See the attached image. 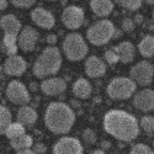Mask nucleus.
Segmentation results:
<instances>
[{"instance_id": "f257e3e1", "label": "nucleus", "mask_w": 154, "mask_h": 154, "mask_svg": "<svg viewBox=\"0 0 154 154\" xmlns=\"http://www.w3.org/2000/svg\"><path fill=\"white\" fill-rule=\"evenodd\" d=\"M104 130L121 142H132L139 134V122L130 112L123 110H110L105 113Z\"/></svg>"}, {"instance_id": "f03ea898", "label": "nucleus", "mask_w": 154, "mask_h": 154, "mask_svg": "<svg viewBox=\"0 0 154 154\" xmlns=\"http://www.w3.org/2000/svg\"><path fill=\"white\" fill-rule=\"evenodd\" d=\"M75 123V113L64 102H51L45 111V125L54 134H67Z\"/></svg>"}, {"instance_id": "7ed1b4c3", "label": "nucleus", "mask_w": 154, "mask_h": 154, "mask_svg": "<svg viewBox=\"0 0 154 154\" xmlns=\"http://www.w3.org/2000/svg\"><path fill=\"white\" fill-rule=\"evenodd\" d=\"M62 54L56 46L46 47L33 64V75L40 79H47L56 75L62 67Z\"/></svg>"}, {"instance_id": "20e7f679", "label": "nucleus", "mask_w": 154, "mask_h": 154, "mask_svg": "<svg viewBox=\"0 0 154 154\" xmlns=\"http://www.w3.org/2000/svg\"><path fill=\"white\" fill-rule=\"evenodd\" d=\"M115 31H116V27H115L112 21L107 19H102L94 22L88 29L86 38L94 46H104L113 38Z\"/></svg>"}, {"instance_id": "39448f33", "label": "nucleus", "mask_w": 154, "mask_h": 154, "mask_svg": "<svg viewBox=\"0 0 154 154\" xmlns=\"http://www.w3.org/2000/svg\"><path fill=\"white\" fill-rule=\"evenodd\" d=\"M62 49L66 57L72 62L84 59L89 52V47L84 37L78 32H72L66 36L62 43Z\"/></svg>"}, {"instance_id": "423d86ee", "label": "nucleus", "mask_w": 154, "mask_h": 154, "mask_svg": "<svg viewBox=\"0 0 154 154\" xmlns=\"http://www.w3.org/2000/svg\"><path fill=\"white\" fill-rule=\"evenodd\" d=\"M136 89L137 84L131 78L116 76L109 83L106 93L113 100H127L136 93Z\"/></svg>"}, {"instance_id": "0eeeda50", "label": "nucleus", "mask_w": 154, "mask_h": 154, "mask_svg": "<svg viewBox=\"0 0 154 154\" xmlns=\"http://www.w3.org/2000/svg\"><path fill=\"white\" fill-rule=\"evenodd\" d=\"M130 78L139 86H148L154 78V66L148 60L138 62L131 68Z\"/></svg>"}, {"instance_id": "6e6552de", "label": "nucleus", "mask_w": 154, "mask_h": 154, "mask_svg": "<svg viewBox=\"0 0 154 154\" xmlns=\"http://www.w3.org/2000/svg\"><path fill=\"white\" fill-rule=\"evenodd\" d=\"M6 97L10 102L19 106H26L31 101V94L26 85L19 80H11L6 88Z\"/></svg>"}, {"instance_id": "1a4fd4ad", "label": "nucleus", "mask_w": 154, "mask_h": 154, "mask_svg": "<svg viewBox=\"0 0 154 154\" xmlns=\"http://www.w3.org/2000/svg\"><path fill=\"white\" fill-rule=\"evenodd\" d=\"M62 22L63 25L69 30H76L82 27L85 20L84 10L80 6L76 5H69L62 12Z\"/></svg>"}, {"instance_id": "9d476101", "label": "nucleus", "mask_w": 154, "mask_h": 154, "mask_svg": "<svg viewBox=\"0 0 154 154\" xmlns=\"http://www.w3.org/2000/svg\"><path fill=\"white\" fill-rule=\"evenodd\" d=\"M53 154H84V148L80 140L75 137L64 136L53 144Z\"/></svg>"}, {"instance_id": "9b49d317", "label": "nucleus", "mask_w": 154, "mask_h": 154, "mask_svg": "<svg viewBox=\"0 0 154 154\" xmlns=\"http://www.w3.org/2000/svg\"><path fill=\"white\" fill-rule=\"evenodd\" d=\"M38 37H40V33L36 29H33L32 26H25L19 33L17 45L23 52H31L36 48Z\"/></svg>"}, {"instance_id": "f8f14e48", "label": "nucleus", "mask_w": 154, "mask_h": 154, "mask_svg": "<svg viewBox=\"0 0 154 154\" xmlns=\"http://www.w3.org/2000/svg\"><path fill=\"white\" fill-rule=\"evenodd\" d=\"M133 106L142 111V112H150L154 110V90L152 89H143L138 91L133 97Z\"/></svg>"}, {"instance_id": "ddd939ff", "label": "nucleus", "mask_w": 154, "mask_h": 154, "mask_svg": "<svg viewBox=\"0 0 154 154\" xmlns=\"http://www.w3.org/2000/svg\"><path fill=\"white\" fill-rule=\"evenodd\" d=\"M31 20L37 25L45 30H51L54 27V23H56V20H54V16L51 11L46 10L45 8H35L32 11H31Z\"/></svg>"}, {"instance_id": "4468645a", "label": "nucleus", "mask_w": 154, "mask_h": 154, "mask_svg": "<svg viewBox=\"0 0 154 154\" xmlns=\"http://www.w3.org/2000/svg\"><path fill=\"white\" fill-rule=\"evenodd\" d=\"M66 89H67L66 80L63 78H58V76H51V78H47L41 83L42 93L48 96H57L66 91Z\"/></svg>"}, {"instance_id": "2eb2a0df", "label": "nucleus", "mask_w": 154, "mask_h": 154, "mask_svg": "<svg viewBox=\"0 0 154 154\" xmlns=\"http://www.w3.org/2000/svg\"><path fill=\"white\" fill-rule=\"evenodd\" d=\"M27 69V62L21 56H10L4 63V72L11 76H20Z\"/></svg>"}, {"instance_id": "dca6fc26", "label": "nucleus", "mask_w": 154, "mask_h": 154, "mask_svg": "<svg viewBox=\"0 0 154 154\" xmlns=\"http://www.w3.org/2000/svg\"><path fill=\"white\" fill-rule=\"evenodd\" d=\"M85 73L89 78H101L106 74V64L101 58L91 56L85 62Z\"/></svg>"}, {"instance_id": "f3484780", "label": "nucleus", "mask_w": 154, "mask_h": 154, "mask_svg": "<svg viewBox=\"0 0 154 154\" xmlns=\"http://www.w3.org/2000/svg\"><path fill=\"white\" fill-rule=\"evenodd\" d=\"M0 27L4 31V35H14V36H19V33L22 30L20 20L14 14L4 15L0 19Z\"/></svg>"}, {"instance_id": "a211bd4d", "label": "nucleus", "mask_w": 154, "mask_h": 154, "mask_svg": "<svg viewBox=\"0 0 154 154\" xmlns=\"http://www.w3.org/2000/svg\"><path fill=\"white\" fill-rule=\"evenodd\" d=\"M112 49L117 53L120 62H122L125 64L131 63L134 59L136 49H134V46L130 41H123V42L119 43L117 46H115Z\"/></svg>"}, {"instance_id": "6ab92c4d", "label": "nucleus", "mask_w": 154, "mask_h": 154, "mask_svg": "<svg viewBox=\"0 0 154 154\" xmlns=\"http://www.w3.org/2000/svg\"><path fill=\"white\" fill-rule=\"evenodd\" d=\"M38 119V115L37 111L31 107V106H21L17 111V122L21 123L22 126H27L31 127L36 123Z\"/></svg>"}, {"instance_id": "aec40b11", "label": "nucleus", "mask_w": 154, "mask_h": 154, "mask_svg": "<svg viewBox=\"0 0 154 154\" xmlns=\"http://www.w3.org/2000/svg\"><path fill=\"white\" fill-rule=\"evenodd\" d=\"M72 90H73V94L76 97L89 99L91 96V93H93V86H91V84L89 80H86L84 78H79L73 83Z\"/></svg>"}, {"instance_id": "412c9836", "label": "nucleus", "mask_w": 154, "mask_h": 154, "mask_svg": "<svg viewBox=\"0 0 154 154\" xmlns=\"http://www.w3.org/2000/svg\"><path fill=\"white\" fill-rule=\"evenodd\" d=\"M90 9L96 16L106 17L113 10V3L110 0H91Z\"/></svg>"}, {"instance_id": "4be33fe9", "label": "nucleus", "mask_w": 154, "mask_h": 154, "mask_svg": "<svg viewBox=\"0 0 154 154\" xmlns=\"http://www.w3.org/2000/svg\"><path fill=\"white\" fill-rule=\"evenodd\" d=\"M138 51L144 58L154 57V36L147 35L138 43Z\"/></svg>"}, {"instance_id": "5701e85b", "label": "nucleus", "mask_w": 154, "mask_h": 154, "mask_svg": "<svg viewBox=\"0 0 154 154\" xmlns=\"http://www.w3.org/2000/svg\"><path fill=\"white\" fill-rule=\"evenodd\" d=\"M10 146L12 149H15L16 152H21V150H26V149H31L33 146V138L30 134L25 133L23 136L10 140Z\"/></svg>"}, {"instance_id": "b1692460", "label": "nucleus", "mask_w": 154, "mask_h": 154, "mask_svg": "<svg viewBox=\"0 0 154 154\" xmlns=\"http://www.w3.org/2000/svg\"><path fill=\"white\" fill-rule=\"evenodd\" d=\"M17 37L19 36H14V35H4L3 49L4 52H6V54H9V57L17 54V49H19V45L16 43Z\"/></svg>"}, {"instance_id": "393cba45", "label": "nucleus", "mask_w": 154, "mask_h": 154, "mask_svg": "<svg viewBox=\"0 0 154 154\" xmlns=\"http://www.w3.org/2000/svg\"><path fill=\"white\" fill-rule=\"evenodd\" d=\"M11 123H12V115L10 110L4 105H0V134H5L8 127Z\"/></svg>"}, {"instance_id": "a878e982", "label": "nucleus", "mask_w": 154, "mask_h": 154, "mask_svg": "<svg viewBox=\"0 0 154 154\" xmlns=\"http://www.w3.org/2000/svg\"><path fill=\"white\" fill-rule=\"evenodd\" d=\"M25 133H26V131H25V126H22L21 123L19 122H12L9 127H8V130L5 132L6 137L12 140V139H16L21 136H23Z\"/></svg>"}, {"instance_id": "bb28decb", "label": "nucleus", "mask_w": 154, "mask_h": 154, "mask_svg": "<svg viewBox=\"0 0 154 154\" xmlns=\"http://www.w3.org/2000/svg\"><path fill=\"white\" fill-rule=\"evenodd\" d=\"M139 127L148 134L154 133V117L149 116V115L143 116L139 121Z\"/></svg>"}, {"instance_id": "cd10ccee", "label": "nucleus", "mask_w": 154, "mask_h": 154, "mask_svg": "<svg viewBox=\"0 0 154 154\" xmlns=\"http://www.w3.org/2000/svg\"><path fill=\"white\" fill-rule=\"evenodd\" d=\"M117 3L123 9L130 10V11H136L142 8V2L140 0H121V2H117Z\"/></svg>"}, {"instance_id": "c85d7f7f", "label": "nucleus", "mask_w": 154, "mask_h": 154, "mask_svg": "<svg viewBox=\"0 0 154 154\" xmlns=\"http://www.w3.org/2000/svg\"><path fill=\"white\" fill-rule=\"evenodd\" d=\"M130 154H154V150L144 143H137L131 148Z\"/></svg>"}, {"instance_id": "c756f323", "label": "nucleus", "mask_w": 154, "mask_h": 154, "mask_svg": "<svg viewBox=\"0 0 154 154\" xmlns=\"http://www.w3.org/2000/svg\"><path fill=\"white\" fill-rule=\"evenodd\" d=\"M82 137H83V140L89 144V146H91V144H95L96 143V139H97V136L95 133L94 130H91V128H85V130L83 131L82 133Z\"/></svg>"}, {"instance_id": "7c9ffc66", "label": "nucleus", "mask_w": 154, "mask_h": 154, "mask_svg": "<svg viewBox=\"0 0 154 154\" xmlns=\"http://www.w3.org/2000/svg\"><path fill=\"white\" fill-rule=\"evenodd\" d=\"M105 60L107 64H111V66H113V64H116L120 62V58L117 56V53L115 52L113 49H109L105 52Z\"/></svg>"}, {"instance_id": "2f4dec72", "label": "nucleus", "mask_w": 154, "mask_h": 154, "mask_svg": "<svg viewBox=\"0 0 154 154\" xmlns=\"http://www.w3.org/2000/svg\"><path fill=\"white\" fill-rule=\"evenodd\" d=\"M12 5L19 9H30L32 5L36 4L35 0H12Z\"/></svg>"}, {"instance_id": "473e14b6", "label": "nucleus", "mask_w": 154, "mask_h": 154, "mask_svg": "<svg viewBox=\"0 0 154 154\" xmlns=\"http://www.w3.org/2000/svg\"><path fill=\"white\" fill-rule=\"evenodd\" d=\"M121 27H122V31H125V32H132L134 30V27H136V23L133 22L132 19L125 17L122 20V22H121Z\"/></svg>"}, {"instance_id": "72a5a7b5", "label": "nucleus", "mask_w": 154, "mask_h": 154, "mask_svg": "<svg viewBox=\"0 0 154 154\" xmlns=\"http://www.w3.org/2000/svg\"><path fill=\"white\" fill-rule=\"evenodd\" d=\"M32 150H33L36 154H46V152H47V147H46L42 142H37V143H33V146H32Z\"/></svg>"}, {"instance_id": "f704fd0d", "label": "nucleus", "mask_w": 154, "mask_h": 154, "mask_svg": "<svg viewBox=\"0 0 154 154\" xmlns=\"http://www.w3.org/2000/svg\"><path fill=\"white\" fill-rule=\"evenodd\" d=\"M46 41H47V43H48L49 46H53V45L57 43L58 37H57L56 33H49V35L47 36V38H46Z\"/></svg>"}, {"instance_id": "c9c22d12", "label": "nucleus", "mask_w": 154, "mask_h": 154, "mask_svg": "<svg viewBox=\"0 0 154 154\" xmlns=\"http://www.w3.org/2000/svg\"><path fill=\"white\" fill-rule=\"evenodd\" d=\"M143 20H144V17H143L142 14H137V15H134V20H133V22H134L136 25H140V23L143 22Z\"/></svg>"}, {"instance_id": "e433bc0d", "label": "nucleus", "mask_w": 154, "mask_h": 154, "mask_svg": "<svg viewBox=\"0 0 154 154\" xmlns=\"http://www.w3.org/2000/svg\"><path fill=\"white\" fill-rule=\"evenodd\" d=\"M110 147H111V143L109 142V140H102V142H101V149L102 150H106Z\"/></svg>"}, {"instance_id": "4c0bfd02", "label": "nucleus", "mask_w": 154, "mask_h": 154, "mask_svg": "<svg viewBox=\"0 0 154 154\" xmlns=\"http://www.w3.org/2000/svg\"><path fill=\"white\" fill-rule=\"evenodd\" d=\"M8 5H9V3L6 2V0H0V11L5 10L8 8Z\"/></svg>"}, {"instance_id": "58836bf2", "label": "nucleus", "mask_w": 154, "mask_h": 154, "mask_svg": "<svg viewBox=\"0 0 154 154\" xmlns=\"http://www.w3.org/2000/svg\"><path fill=\"white\" fill-rule=\"evenodd\" d=\"M17 154H36L32 149H26V150H21V152H17Z\"/></svg>"}, {"instance_id": "ea45409f", "label": "nucleus", "mask_w": 154, "mask_h": 154, "mask_svg": "<svg viewBox=\"0 0 154 154\" xmlns=\"http://www.w3.org/2000/svg\"><path fill=\"white\" fill-rule=\"evenodd\" d=\"M121 36H122V35H121V31L116 29V31H115V35H113V38H119V37H121Z\"/></svg>"}, {"instance_id": "a19ab883", "label": "nucleus", "mask_w": 154, "mask_h": 154, "mask_svg": "<svg viewBox=\"0 0 154 154\" xmlns=\"http://www.w3.org/2000/svg\"><path fill=\"white\" fill-rule=\"evenodd\" d=\"M91 154H105V150H102V149H95Z\"/></svg>"}, {"instance_id": "79ce46f5", "label": "nucleus", "mask_w": 154, "mask_h": 154, "mask_svg": "<svg viewBox=\"0 0 154 154\" xmlns=\"http://www.w3.org/2000/svg\"><path fill=\"white\" fill-rule=\"evenodd\" d=\"M36 83H31V89L32 90H37V85H35Z\"/></svg>"}, {"instance_id": "37998d69", "label": "nucleus", "mask_w": 154, "mask_h": 154, "mask_svg": "<svg viewBox=\"0 0 154 154\" xmlns=\"http://www.w3.org/2000/svg\"><path fill=\"white\" fill-rule=\"evenodd\" d=\"M152 16H153V19H154V10H153V12H152Z\"/></svg>"}, {"instance_id": "c03bdc74", "label": "nucleus", "mask_w": 154, "mask_h": 154, "mask_svg": "<svg viewBox=\"0 0 154 154\" xmlns=\"http://www.w3.org/2000/svg\"><path fill=\"white\" fill-rule=\"evenodd\" d=\"M153 147H154V140H153Z\"/></svg>"}, {"instance_id": "a18cd8bd", "label": "nucleus", "mask_w": 154, "mask_h": 154, "mask_svg": "<svg viewBox=\"0 0 154 154\" xmlns=\"http://www.w3.org/2000/svg\"><path fill=\"white\" fill-rule=\"evenodd\" d=\"M112 154H117V153H112Z\"/></svg>"}]
</instances>
